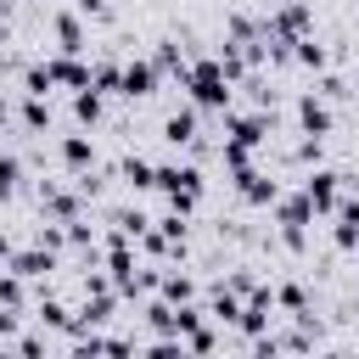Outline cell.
I'll return each instance as SVG.
<instances>
[{"label": "cell", "instance_id": "obj_24", "mask_svg": "<svg viewBox=\"0 0 359 359\" xmlns=\"http://www.w3.org/2000/svg\"><path fill=\"white\" fill-rule=\"evenodd\" d=\"M17 185H22V157L0 151V202H6V196H17Z\"/></svg>", "mask_w": 359, "mask_h": 359}, {"label": "cell", "instance_id": "obj_15", "mask_svg": "<svg viewBox=\"0 0 359 359\" xmlns=\"http://www.w3.org/2000/svg\"><path fill=\"white\" fill-rule=\"evenodd\" d=\"M34 314H39V325H50V331H73V320H79V314H73L62 297H50V292H39Z\"/></svg>", "mask_w": 359, "mask_h": 359}, {"label": "cell", "instance_id": "obj_27", "mask_svg": "<svg viewBox=\"0 0 359 359\" xmlns=\"http://www.w3.org/2000/svg\"><path fill=\"white\" fill-rule=\"evenodd\" d=\"M151 224H157L168 241H185V213H174V208H168V213H163V219H151Z\"/></svg>", "mask_w": 359, "mask_h": 359}, {"label": "cell", "instance_id": "obj_10", "mask_svg": "<svg viewBox=\"0 0 359 359\" xmlns=\"http://www.w3.org/2000/svg\"><path fill=\"white\" fill-rule=\"evenodd\" d=\"M56 157H62V168H67V174H84V168H95V140H90V129H79V135H62V140H56Z\"/></svg>", "mask_w": 359, "mask_h": 359}, {"label": "cell", "instance_id": "obj_5", "mask_svg": "<svg viewBox=\"0 0 359 359\" xmlns=\"http://www.w3.org/2000/svg\"><path fill=\"white\" fill-rule=\"evenodd\" d=\"M297 129H303V135H320V140L337 129V112H331V101H325L320 90H303V95H297Z\"/></svg>", "mask_w": 359, "mask_h": 359}, {"label": "cell", "instance_id": "obj_11", "mask_svg": "<svg viewBox=\"0 0 359 359\" xmlns=\"http://www.w3.org/2000/svg\"><path fill=\"white\" fill-rule=\"evenodd\" d=\"M314 219H320V213H314V202H309L303 191H292V196L280 191V196H275V224H314Z\"/></svg>", "mask_w": 359, "mask_h": 359}, {"label": "cell", "instance_id": "obj_32", "mask_svg": "<svg viewBox=\"0 0 359 359\" xmlns=\"http://www.w3.org/2000/svg\"><path fill=\"white\" fill-rule=\"evenodd\" d=\"M241 6H252V0H241Z\"/></svg>", "mask_w": 359, "mask_h": 359}, {"label": "cell", "instance_id": "obj_19", "mask_svg": "<svg viewBox=\"0 0 359 359\" xmlns=\"http://www.w3.org/2000/svg\"><path fill=\"white\" fill-rule=\"evenodd\" d=\"M292 62H297V67H309V73H325L331 50H325V45H320L314 34H303V39H297V50H292Z\"/></svg>", "mask_w": 359, "mask_h": 359}, {"label": "cell", "instance_id": "obj_31", "mask_svg": "<svg viewBox=\"0 0 359 359\" xmlns=\"http://www.w3.org/2000/svg\"><path fill=\"white\" fill-rule=\"evenodd\" d=\"M11 6H17V0H0V17H11Z\"/></svg>", "mask_w": 359, "mask_h": 359}, {"label": "cell", "instance_id": "obj_18", "mask_svg": "<svg viewBox=\"0 0 359 359\" xmlns=\"http://www.w3.org/2000/svg\"><path fill=\"white\" fill-rule=\"evenodd\" d=\"M208 320H219V325H236V320H241V292H230V286L219 280V292H213V303H208Z\"/></svg>", "mask_w": 359, "mask_h": 359}, {"label": "cell", "instance_id": "obj_21", "mask_svg": "<svg viewBox=\"0 0 359 359\" xmlns=\"http://www.w3.org/2000/svg\"><path fill=\"white\" fill-rule=\"evenodd\" d=\"M101 95H123V62H95V79H90Z\"/></svg>", "mask_w": 359, "mask_h": 359}, {"label": "cell", "instance_id": "obj_28", "mask_svg": "<svg viewBox=\"0 0 359 359\" xmlns=\"http://www.w3.org/2000/svg\"><path fill=\"white\" fill-rule=\"evenodd\" d=\"M67 6H73L79 17H95V22H112V6H107V0H67Z\"/></svg>", "mask_w": 359, "mask_h": 359}, {"label": "cell", "instance_id": "obj_25", "mask_svg": "<svg viewBox=\"0 0 359 359\" xmlns=\"http://www.w3.org/2000/svg\"><path fill=\"white\" fill-rule=\"evenodd\" d=\"M320 157H325V146H320V135H303V140L292 146V163H303V168H314Z\"/></svg>", "mask_w": 359, "mask_h": 359}, {"label": "cell", "instance_id": "obj_4", "mask_svg": "<svg viewBox=\"0 0 359 359\" xmlns=\"http://www.w3.org/2000/svg\"><path fill=\"white\" fill-rule=\"evenodd\" d=\"M45 67H50V84L56 90H84L95 79V62H84L79 50H56V56H45Z\"/></svg>", "mask_w": 359, "mask_h": 359}, {"label": "cell", "instance_id": "obj_6", "mask_svg": "<svg viewBox=\"0 0 359 359\" xmlns=\"http://www.w3.org/2000/svg\"><path fill=\"white\" fill-rule=\"evenodd\" d=\"M6 269H17L22 280H45V275H56V269H62V252H50V247L28 241V247H17V252H11V264H6Z\"/></svg>", "mask_w": 359, "mask_h": 359}, {"label": "cell", "instance_id": "obj_30", "mask_svg": "<svg viewBox=\"0 0 359 359\" xmlns=\"http://www.w3.org/2000/svg\"><path fill=\"white\" fill-rule=\"evenodd\" d=\"M6 123H11V101L0 95V129H6Z\"/></svg>", "mask_w": 359, "mask_h": 359}, {"label": "cell", "instance_id": "obj_17", "mask_svg": "<svg viewBox=\"0 0 359 359\" xmlns=\"http://www.w3.org/2000/svg\"><path fill=\"white\" fill-rule=\"evenodd\" d=\"M151 62L163 67V79H185V50H180V39H157V50H151Z\"/></svg>", "mask_w": 359, "mask_h": 359}, {"label": "cell", "instance_id": "obj_13", "mask_svg": "<svg viewBox=\"0 0 359 359\" xmlns=\"http://www.w3.org/2000/svg\"><path fill=\"white\" fill-rule=\"evenodd\" d=\"M275 309H286L292 320H303V325H314V309H309V292H303L297 280H280V286H275Z\"/></svg>", "mask_w": 359, "mask_h": 359}, {"label": "cell", "instance_id": "obj_16", "mask_svg": "<svg viewBox=\"0 0 359 359\" xmlns=\"http://www.w3.org/2000/svg\"><path fill=\"white\" fill-rule=\"evenodd\" d=\"M118 174H123V185H129L135 196H140V191H157V163H146V157H123Z\"/></svg>", "mask_w": 359, "mask_h": 359}, {"label": "cell", "instance_id": "obj_26", "mask_svg": "<svg viewBox=\"0 0 359 359\" xmlns=\"http://www.w3.org/2000/svg\"><path fill=\"white\" fill-rule=\"evenodd\" d=\"M314 90H320L325 101H342V95H348V84H342V73H320V79H314Z\"/></svg>", "mask_w": 359, "mask_h": 359}, {"label": "cell", "instance_id": "obj_22", "mask_svg": "<svg viewBox=\"0 0 359 359\" xmlns=\"http://www.w3.org/2000/svg\"><path fill=\"white\" fill-rule=\"evenodd\" d=\"M56 84H50V67H45V56L39 62H28L22 67V95H50Z\"/></svg>", "mask_w": 359, "mask_h": 359}, {"label": "cell", "instance_id": "obj_12", "mask_svg": "<svg viewBox=\"0 0 359 359\" xmlns=\"http://www.w3.org/2000/svg\"><path fill=\"white\" fill-rule=\"evenodd\" d=\"M17 123H22L28 135H45V129L56 123V112H50V95H22V112H17Z\"/></svg>", "mask_w": 359, "mask_h": 359}, {"label": "cell", "instance_id": "obj_1", "mask_svg": "<svg viewBox=\"0 0 359 359\" xmlns=\"http://www.w3.org/2000/svg\"><path fill=\"white\" fill-rule=\"evenodd\" d=\"M180 90L191 95V107H196V112H230V101H236V84L224 79L219 56H191V62H185Z\"/></svg>", "mask_w": 359, "mask_h": 359}, {"label": "cell", "instance_id": "obj_7", "mask_svg": "<svg viewBox=\"0 0 359 359\" xmlns=\"http://www.w3.org/2000/svg\"><path fill=\"white\" fill-rule=\"evenodd\" d=\"M157 84H163V67H157L151 56H129V62H123V95H129V101L157 95Z\"/></svg>", "mask_w": 359, "mask_h": 359}, {"label": "cell", "instance_id": "obj_9", "mask_svg": "<svg viewBox=\"0 0 359 359\" xmlns=\"http://www.w3.org/2000/svg\"><path fill=\"white\" fill-rule=\"evenodd\" d=\"M50 34H56V50H79V56L90 50V28H84V17H79L73 6L50 17Z\"/></svg>", "mask_w": 359, "mask_h": 359}, {"label": "cell", "instance_id": "obj_29", "mask_svg": "<svg viewBox=\"0 0 359 359\" xmlns=\"http://www.w3.org/2000/svg\"><path fill=\"white\" fill-rule=\"evenodd\" d=\"M11 252H17V247H11V236H6V230H0V269H6V264H11Z\"/></svg>", "mask_w": 359, "mask_h": 359}, {"label": "cell", "instance_id": "obj_20", "mask_svg": "<svg viewBox=\"0 0 359 359\" xmlns=\"http://www.w3.org/2000/svg\"><path fill=\"white\" fill-rule=\"evenodd\" d=\"M157 292H163L168 303H191V297H196V280H191V275H180V269H163Z\"/></svg>", "mask_w": 359, "mask_h": 359}, {"label": "cell", "instance_id": "obj_23", "mask_svg": "<svg viewBox=\"0 0 359 359\" xmlns=\"http://www.w3.org/2000/svg\"><path fill=\"white\" fill-rule=\"evenodd\" d=\"M0 303H6V309H22V303H28V280H22L17 269H0Z\"/></svg>", "mask_w": 359, "mask_h": 359}, {"label": "cell", "instance_id": "obj_14", "mask_svg": "<svg viewBox=\"0 0 359 359\" xmlns=\"http://www.w3.org/2000/svg\"><path fill=\"white\" fill-rule=\"evenodd\" d=\"M101 112H107V95H101L95 84H84V90H73V118H79L84 129H95V123H101Z\"/></svg>", "mask_w": 359, "mask_h": 359}, {"label": "cell", "instance_id": "obj_2", "mask_svg": "<svg viewBox=\"0 0 359 359\" xmlns=\"http://www.w3.org/2000/svg\"><path fill=\"white\" fill-rule=\"evenodd\" d=\"M202 185H208V180H202L196 163H163V168H157V191H163L168 208L185 213V219H191V208L202 202Z\"/></svg>", "mask_w": 359, "mask_h": 359}, {"label": "cell", "instance_id": "obj_3", "mask_svg": "<svg viewBox=\"0 0 359 359\" xmlns=\"http://www.w3.org/2000/svg\"><path fill=\"white\" fill-rule=\"evenodd\" d=\"M303 196L314 202V213H320V219H331V213H337V202H342V174L314 163V168L303 174Z\"/></svg>", "mask_w": 359, "mask_h": 359}, {"label": "cell", "instance_id": "obj_8", "mask_svg": "<svg viewBox=\"0 0 359 359\" xmlns=\"http://www.w3.org/2000/svg\"><path fill=\"white\" fill-rule=\"evenodd\" d=\"M196 135H202V112H196V107H180V112L163 118V140H168L174 151H191Z\"/></svg>", "mask_w": 359, "mask_h": 359}]
</instances>
